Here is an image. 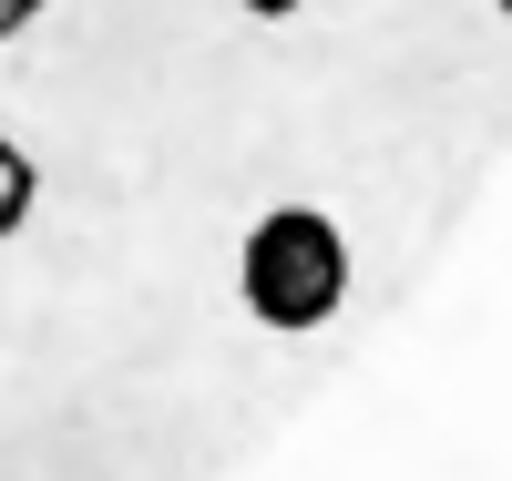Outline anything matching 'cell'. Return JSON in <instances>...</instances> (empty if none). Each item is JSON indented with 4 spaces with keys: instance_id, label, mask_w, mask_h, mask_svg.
Segmentation results:
<instances>
[{
    "instance_id": "6da1fadb",
    "label": "cell",
    "mask_w": 512,
    "mask_h": 481,
    "mask_svg": "<svg viewBox=\"0 0 512 481\" xmlns=\"http://www.w3.org/2000/svg\"><path fill=\"white\" fill-rule=\"evenodd\" d=\"M236 297L256 328L277 338H308L349 308V236H338V215L318 205H277L246 226V256H236Z\"/></svg>"
},
{
    "instance_id": "7a4b0ae2",
    "label": "cell",
    "mask_w": 512,
    "mask_h": 481,
    "mask_svg": "<svg viewBox=\"0 0 512 481\" xmlns=\"http://www.w3.org/2000/svg\"><path fill=\"white\" fill-rule=\"evenodd\" d=\"M31 205H41V174H31V154H21L11 134H0V246L31 226Z\"/></svg>"
},
{
    "instance_id": "3957f363",
    "label": "cell",
    "mask_w": 512,
    "mask_h": 481,
    "mask_svg": "<svg viewBox=\"0 0 512 481\" xmlns=\"http://www.w3.org/2000/svg\"><path fill=\"white\" fill-rule=\"evenodd\" d=\"M41 11H52V0H0V41H11V31H31Z\"/></svg>"
},
{
    "instance_id": "277c9868",
    "label": "cell",
    "mask_w": 512,
    "mask_h": 481,
    "mask_svg": "<svg viewBox=\"0 0 512 481\" xmlns=\"http://www.w3.org/2000/svg\"><path fill=\"white\" fill-rule=\"evenodd\" d=\"M246 21H287V11H308V0H236Z\"/></svg>"
},
{
    "instance_id": "5b68a950",
    "label": "cell",
    "mask_w": 512,
    "mask_h": 481,
    "mask_svg": "<svg viewBox=\"0 0 512 481\" xmlns=\"http://www.w3.org/2000/svg\"><path fill=\"white\" fill-rule=\"evenodd\" d=\"M492 11H502V21H512V0H492Z\"/></svg>"
}]
</instances>
